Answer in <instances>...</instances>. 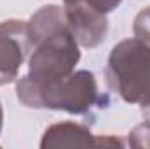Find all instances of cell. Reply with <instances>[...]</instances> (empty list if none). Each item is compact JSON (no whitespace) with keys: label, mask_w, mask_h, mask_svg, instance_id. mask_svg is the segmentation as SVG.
I'll return each instance as SVG.
<instances>
[{"label":"cell","mask_w":150,"mask_h":149,"mask_svg":"<svg viewBox=\"0 0 150 149\" xmlns=\"http://www.w3.org/2000/svg\"><path fill=\"white\" fill-rule=\"evenodd\" d=\"M133 34L136 39L143 40L145 44L150 46V7L142 9L136 14L134 23H133Z\"/></svg>","instance_id":"7"},{"label":"cell","mask_w":150,"mask_h":149,"mask_svg":"<svg viewBox=\"0 0 150 149\" xmlns=\"http://www.w3.org/2000/svg\"><path fill=\"white\" fill-rule=\"evenodd\" d=\"M107 82L127 104L150 102V46L136 37L124 39L110 51Z\"/></svg>","instance_id":"3"},{"label":"cell","mask_w":150,"mask_h":149,"mask_svg":"<svg viewBox=\"0 0 150 149\" xmlns=\"http://www.w3.org/2000/svg\"><path fill=\"white\" fill-rule=\"evenodd\" d=\"M127 142L131 148H150V123L145 121L138 126H134L129 135H127Z\"/></svg>","instance_id":"8"},{"label":"cell","mask_w":150,"mask_h":149,"mask_svg":"<svg viewBox=\"0 0 150 149\" xmlns=\"http://www.w3.org/2000/svg\"><path fill=\"white\" fill-rule=\"evenodd\" d=\"M63 12L80 46L91 49L105 40L108 34V18L87 0H63Z\"/></svg>","instance_id":"4"},{"label":"cell","mask_w":150,"mask_h":149,"mask_svg":"<svg viewBox=\"0 0 150 149\" xmlns=\"http://www.w3.org/2000/svg\"><path fill=\"white\" fill-rule=\"evenodd\" d=\"M142 116L145 117V121H149L150 123V102L142 105Z\"/></svg>","instance_id":"10"},{"label":"cell","mask_w":150,"mask_h":149,"mask_svg":"<svg viewBox=\"0 0 150 149\" xmlns=\"http://www.w3.org/2000/svg\"><path fill=\"white\" fill-rule=\"evenodd\" d=\"M30 39V60L26 81L47 84L75 70L80 60L79 42L72 34L59 5H44L26 21Z\"/></svg>","instance_id":"1"},{"label":"cell","mask_w":150,"mask_h":149,"mask_svg":"<svg viewBox=\"0 0 150 149\" xmlns=\"http://www.w3.org/2000/svg\"><path fill=\"white\" fill-rule=\"evenodd\" d=\"M18 100L32 109L65 111L68 114H89L105 105L107 98L98 90V81L89 70H74L70 75L47 82L32 84L25 77L16 82Z\"/></svg>","instance_id":"2"},{"label":"cell","mask_w":150,"mask_h":149,"mask_svg":"<svg viewBox=\"0 0 150 149\" xmlns=\"http://www.w3.org/2000/svg\"><path fill=\"white\" fill-rule=\"evenodd\" d=\"M30 53L26 21L5 19L0 23V86L18 79V72Z\"/></svg>","instance_id":"5"},{"label":"cell","mask_w":150,"mask_h":149,"mask_svg":"<svg viewBox=\"0 0 150 149\" xmlns=\"http://www.w3.org/2000/svg\"><path fill=\"white\" fill-rule=\"evenodd\" d=\"M87 2H89L94 9H98V11L108 14V12H112L113 9H117V7L120 5L122 0H87Z\"/></svg>","instance_id":"9"},{"label":"cell","mask_w":150,"mask_h":149,"mask_svg":"<svg viewBox=\"0 0 150 149\" xmlns=\"http://www.w3.org/2000/svg\"><path fill=\"white\" fill-rule=\"evenodd\" d=\"M2 125H4V111H2V104H0V133H2Z\"/></svg>","instance_id":"11"},{"label":"cell","mask_w":150,"mask_h":149,"mask_svg":"<svg viewBox=\"0 0 150 149\" xmlns=\"http://www.w3.org/2000/svg\"><path fill=\"white\" fill-rule=\"evenodd\" d=\"M65 146H98V135L84 125L63 121L49 126L40 140V148H65Z\"/></svg>","instance_id":"6"}]
</instances>
